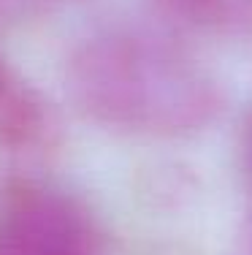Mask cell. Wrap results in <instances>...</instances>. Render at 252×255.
I'll return each mask as SVG.
<instances>
[{
	"instance_id": "obj_1",
	"label": "cell",
	"mask_w": 252,
	"mask_h": 255,
	"mask_svg": "<svg viewBox=\"0 0 252 255\" xmlns=\"http://www.w3.org/2000/svg\"><path fill=\"white\" fill-rule=\"evenodd\" d=\"M68 87L100 125L141 136H190L220 112V87L187 52L147 35L109 33L71 54Z\"/></svg>"
},
{
	"instance_id": "obj_2",
	"label": "cell",
	"mask_w": 252,
	"mask_h": 255,
	"mask_svg": "<svg viewBox=\"0 0 252 255\" xmlns=\"http://www.w3.org/2000/svg\"><path fill=\"white\" fill-rule=\"evenodd\" d=\"M0 255H92V234L65 196L16 185L0 209Z\"/></svg>"
},
{
	"instance_id": "obj_3",
	"label": "cell",
	"mask_w": 252,
	"mask_h": 255,
	"mask_svg": "<svg viewBox=\"0 0 252 255\" xmlns=\"http://www.w3.org/2000/svg\"><path fill=\"white\" fill-rule=\"evenodd\" d=\"M49 130V109L30 82L0 57V141L11 149H30Z\"/></svg>"
},
{
	"instance_id": "obj_4",
	"label": "cell",
	"mask_w": 252,
	"mask_h": 255,
	"mask_svg": "<svg viewBox=\"0 0 252 255\" xmlns=\"http://www.w3.org/2000/svg\"><path fill=\"white\" fill-rule=\"evenodd\" d=\"M247 3L250 0H171L179 14L201 25H220V22L236 19L247 8Z\"/></svg>"
},
{
	"instance_id": "obj_5",
	"label": "cell",
	"mask_w": 252,
	"mask_h": 255,
	"mask_svg": "<svg viewBox=\"0 0 252 255\" xmlns=\"http://www.w3.org/2000/svg\"><path fill=\"white\" fill-rule=\"evenodd\" d=\"M244 149H247V166L252 174V112H250V123H247V144H244Z\"/></svg>"
}]
</instances>
